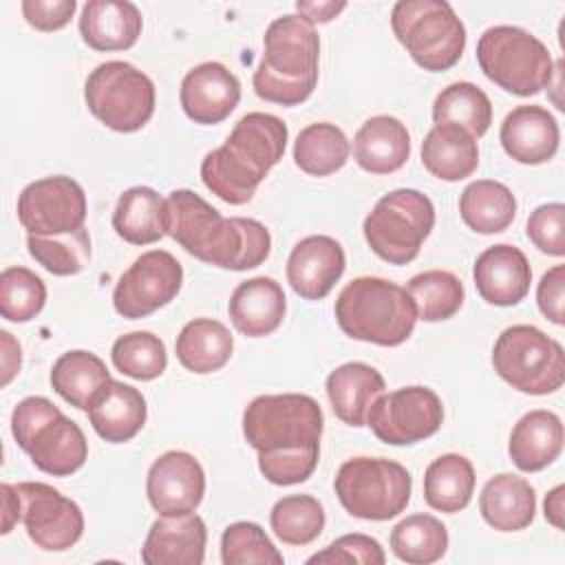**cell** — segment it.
<instances>
[{
    "label": "cell",
    "instance_id": "1",
    "mask_svg": "<svg viewBox=\"0 0 565 565\" xmlns=\"http://www.w3.org/2000/svg\"><path fill=\"white\" fill-rule=\"evenodd\" d=\"M166 234L194 258L232 271L254 269L271 252L269 230L245 216L225 218L192 190L166 196Z\"/></svg>",
    "mask_w": 565,
    "mask_h": 565
},
{
    "label": "cell",
    "instance_id": "2",
    "mask_svg": "<svg viewBox=\"0 0 565 565\" xmlns=\"http://www.w3.org/2000/svg\"><path fill=\"white\" fill-rule=\"evenodd\" d=\"M287 137L280 117L258 110L243 115L225 143L203 157V185L230 205L252 201L260 181L282 159Z\"/></svg>",
    "mask_w": 565,
    "mask_h": 565
},
{
    "label": "cell",
    "instance_id": "3",
    "mask_svg": "<svg viewBox=\"0 0 565 565\" xmlns=\"http://www.w3.org/2000/svg\"><path fill=\"white\" fill-rule=\"evenodd\" d=\"M263 44L265 51L252 77L256 95L280 106L302 104L318 84V31L305 18L287 13L267 26Z\"/></svg>",
    "mask_w": 565,
    "mask_h": 565
},
{
    "label": "cell",
    "instance_id": "4",
    "mask_svg": "<svg viewBox=\"0 0 565 565\" xmlns=\"http://www.w3.org/2000/svg\"><path fill=\"white\" fill-rule=\"evenodd\" d=\"M333 311L349 338L377 347L406 342L417 322V309L408 291L377 276L353 278L340 291Z\"/></svg>",
    "mask_w": 565,
    "mask_h": 565
},
{
    "label": "cell",
    "instance_id": "5",
    "mask_svg": "<svg viewBox=\"0 0 565 565\" xmlns=\"http://www.w3.org/2000/svg\"><path fill=\"white\" fill-rule=\"evenodd\" d=\"M11 435L33 466L53 477L73 475L88 457L82 428L42 395L18 402L11 413Z\"/></svg>",
    "mask_w": 565,
    "mask_h": 565
},
{
    "label": "cell",
    "instance_id": "6",
    "mask_svg": "<svg viewBox=\"0 0 565 565\" xmlns=\"http://www.w3.org/2000/svg\"><path fill=\"white\" fill-rule=\"evenodd\" d=\"M477 62L490 82L519 97L536 95L554 79L550 49L530 31L512 24H497L481 33Z\"/></svg>",
    "mask_w": 565,
    "mask_h": 565
},
{
    "label": "cell",
    "instance_id": "7",
    "mask_svg": "<svg viewBox=\"0 0 565 565\" xmlns=\"http://www.w3.org/2000/svg\"><path fill=\"white\" fill-rule=\"evenodd\" d=\"M391 26L424 71H448L463 55L466 26L446 0H399L391 11Z\"/></svg>",
    "mask_w": 565,
    "mask_h": 565
},
{
    "label": "cell",
    "instance_id": "8",
    "mask_svg": "<svg viewBox=\"0 0 565 565\" xmlns=\"http://www.w3.org/2000/svg\"><path fill=\"white\" fill-rule=\"evenodd\" d=\"M322 428L320 404L302 393L258 395L243 413V435L256 452L320 448Z\"/></svg>",
    "mask_w": 565,
    "mask_h": 565
},
{
    "label": "cell",
    "instance_id": "9",
    "mask_svg": "<svg viewBox=\"0 0 565 565\" xmlns=\"http://www.w3.org/2000/svg\"><path fill=\"white\" fill-rule=\"evenodd\" d=\"M433 227V201L419 190L399 188L375 203L364 218L362 232L373 254L391 265H406L417 258Z\"/></svg>",
    "mask_w": 565,
    "mask_h": 565
},
{
    "label": "cell",
    "instance_id": "10",
    "mask_svg": "<svg viewBox=\"0 0 565 565\" xmlns=\"http://www.w3.org/2000/svg\"><path fill=\"white\" fill-rule=\"evenodd\" d=\"M342 508L364 521H388L402 514L411 501V472L384 457L347 459L333 481Z\"/></svg>",
    "mask_w": 565,
    "mask_h": 565
},
{
    "label": "cell",
    "instance_id": "11",
    "mask_svg": "<svg viewBox=\"0 0 565 565\" xmlns=\"http://www.w3.org/2000/svg\"><path fill=\"white\" fill-rule=\"evenodd\" d=\"M492 366L501 380L527 395H547L565 382V353L558 340L534 324H512L492 349Z\"/></svg>",
    "mask_w": 565,
    "mask_h": 565
},
{
    "label": "cell",
    "instance_id": "12",
    "mask_svg": "<svg viewBox=\"0 0 565 565\" xmlns=\"http://www.w3.org/2000/svg\"><path fill=\"white\" fill-rule=\"evenodd\" d=\"M88 110L115 132L141 130L154 113L152 79L124 60L99 64L84 84Z\"/></svg>",
    "mask_w": 565,
    "mask_h": 565
},
{
    "label": "cell",
    "instance_id": "13",
    "mask_svg": "<svg viewBox=\"0 0 565 565\" xmlns=\"http://www.w3.org/2000/svg\"><path fill=\"white\" fill-rule=\"evenodd\" d=\"M444 422V404L428 386H404L382 393L366 413V426L391 446H411L433 437Z\"/></svg>",
    "mask_w": 565,
    "mask_h": 565
},
{
    "label": "cell",
    "instance_id": "14",
    "mask_svg": "<svg viewBox=\"0 0 565 565\" xmlns=\"http://www.w3.org/2000/svg\"><path fill=\"white\" fill-rule=\"evenodd\" d=\"M183 282L181 263L166 249H150L119 276L113 307L119 316L139 320L172 302Z\"/></svg>",
    "mask_w": 565,
    "mask_h": 565
},
{
    "label": "cell",
    "instance_id": "15",
    "mask_svg": "<svg viewBox=\"0 0 565 565\" xmlns=\"http://www.w3.org/2000/svg\"><path fill=\"white\" fill-rule=\"evenodd\" d=\"M15 488L20 494V521L40 550L64 552L82 539L84 514L73 499L42 481H22Z\"/></svg>",
    "mask_w": 565,
    "mask_h": 565
},
{
    "label": "cell",
    "instance_id": "16",
    "mask_svg": "<svg viewBox=\"0 0 565 565\" xmlns=\"http://www.w3.org/2000/svg\"><path fill=\"white\" fill-rule=\"evenodd\" d=\"M86 194L82 185L64 174L29 183L18 196V221L29 234L55 236L84 227Z\"/></svg>",
    "mask_w": 565,
    "mask_h": 565
},
{
    "label": "cell",
    "instance_id": "17",
    "mask_svg": "<svg viewBox=\"0 0 565 565\" xmlns=\"http://www.w3.org/2000/svg\"><path fill=\"white\" fill-rule=\"evenodd\" d=\"M146 494L163 516L194 512L205 494L203 466L185 450H168L152 461L146 477Z\"/></svg>",
    "mask_w": 565,
    "mask_h": 565
},
{
    "label": "cell",
    "instance_id": "18",
    "mask_svg": "<svg viewBox=\"0 0 565 565\" xmlns=\"http://www.w3.org/2000/svg\"><path fill=\"white\" fill-rule=\"evenodd\" d=\"M179 99L188 119L201 126H214L227 119L238 106L241 82L225 64L203 62L185 73Z\"/></svg>",
    "mask_w": 565,
    "mask_h": 565
},
{
    "label": "cell",
    "instance_id": "19",
    "mask_svg": "<svg viewBox=\"0 0 565 565\" xmlns=\"http://www.w3.org/2000/svg\"><path fill=\"white\" fill-rule=\"evenodd\" d=\"M342 245L324 234H313L294 245L287 258V280L305 300H322L344 274Z\"/></svg>",
    "mask_w": 565,
    "mask_h": 565
},
{
    "label": "cell",
    "instance_id": "20",
    "mask_svg": "<svg viewBox=\"0 0 565 565\" xmlns=\"http://www.w3.org/2000/svg\"><path fill=\"white\" fill-rule=\"evenodd\" d=\"M472 278L479 296L486 302L512 307L527 296L532 269L525 254L516 245L499 243L477 256Z\"/></svg>",
    "mask_w": 565,
    "mask_h": 565
},
{
    "label": "cell",
    "instance_id": "21",
    "mask_svg": "<svg viewBox=\"0 0 565 565\" xmlns=\"http://www.w3.org/2000/svg\"><path fill=\"white\" fill-rule=\"evenodd\" d=\"M499 139L510 159L525 166H539L556 154L561 130L547 108L525 104L505 115Z\"/></svg>",
    "mask_w": 565,
    "mask_h": 565
},
{
    "label": "cell",
    "instance_id": "22",
    "mask_svg": "<svg viewBox=\"0 0 565 565\" xmlns=\"http://www.w3.org/2000/svg\"><path fill=\"white\" fill-rule=\"evenodd\" d=\"M207 530L199 514L159 516L141 545L146 565H201L205 558Z\"/></svg>",
    "mask_w": 565,
    "mask_h": 565
},
{
    "label": "cell",
    "instance_id": "23",
    "mask_svg": "<svg viewBox=\"0 0 565 565\" xmlns=\"http://www.w3.org/2000/svg\"><path fill=\"white\" fill-rule=\"evenodd\" d=\"M227 313L236 331L247 338H263L282 324L287 313V298L274 278L256 276L243 280L232 291Z\"/></svg>",
    "mask_w": 565,
    "mask_h": 565
},
{
    "label": "cell",
    "instance_id": "24",
    "mask_svg": "<svg viewBox=\"0 0 565 565\" xmlns=\"http://www.w3.org/2000/svg\"><path fill=\"white\" fill-rule=\"evenodd\" d=\"M141 11L128 0H88L82 7L79 33L95 51H126L141 35Z\"/></svg>",
    "mask_w": 565,
    "mask_h": 565
},
{
    "label": "cell",
    "instance_id": "25",
    "mask_svg": "<svg viewBox=\"0 0 565 565\" xmlns=\"http://www.w3.org/2000/svg\"><path fill=\"white\" fill-rule=\"evenodd\" d=\"M86 413L90 426L102 439L110 444H124L130 441L143 428L148 406L141 391H137L130 384L110 380L97 393Z\"/></svg>",
    "mask_w": 565,
    "mask_h": 565
},
{
    "label": "cell",
    "instance_id": "26",
    "mask_svg": "<svg viewBox=\"0 0 565 565\" xmlns=\"http://www.w3.org/2000/svg\"><path fill=\"white\" fill-rule=\"evenodd\" d=\"M411 157V135L393 115L366 119L353 139L355 163L371 174H391Z\"/></svg>",
    "mask_w": 565,
    "mask_h": 565
},
{
    "label": "cell",
    "instance_id": "27",
    "mask_svg": "<svg viewBox=\"0 0 565 565\" xmlns=\"http://www.w3.org/2000/svg\"><path fill=\"white\" fill-rule=\"evenodd\" d=\"M563 437V422L556 413L545 408L530 411L510 433V459L523 472H539L561 455Z\"/></svg>",
    "mask_w": 565,
    "mask_h": 565
},
{
    "label": "cell",
    "instance_id": "28",
    "mask_svg": "<svg viewBox=\"0 0 565 565\" xmlns=\"http://www.w3.org/2000/svg\"><path fill=\"white\" fill-rule=\"evenodd\" d=\"M483 521L499 532H519L534 521L536 494L527 479L501 472L486 481L479 494Z\"/></svg>",
    "mask_w": 565,
    "mask_h": 565
},
{
    "label": "cell",
    "instance_id": "29",
    "mask_svg": "<svg viewBox=\"0 0 565 565\" xmlns=\"http://www.w3.org/2000/svg\"><path fill=\"white\" fill-rule=\"evenodd\" d=\"M384 388L382 373L364 362H347L327 375L331 408L338 419L353 428L366 426V413Z\"/></svg>",
    "mask_w": 565,
    "mask_h": 565
},
{
    "label": "cell",
    "instance_id": "30",
    "mask_svg": "<svg viewBox=\"0 0 565 565\" xmlns=\"http://www.w3.org/2000/svg\"><path fill=\"white\" fill-rule=\"evenodd\" d=\"M424 168L441 181H461L479 166L477 139L450 124H435L422 141Z\"/></svg>",
    "mask_w": 565,
    "mask_h": 565
},
{
    "label": "cell",
    "instance_id": "31",
    "mask_svg": "<svg viewBox=\"0 0 565 565\" xmlns=\"http://www.w3.org/2000/svg\"><path fill=\"white\" fill-rule=\"evenodd\" d=\"M113 230L130 245H150L166 236V199L146 185L128 188L113 212Z\"/></svg>",
    "mask_w": 565,
    "mask_h": 565
},
{
    "label": "cell",
    "instance_id": "32",
    "mask_svg": "<svg viewBox=\"0 0 565 565\" xmlns=\"http://www.w3.org/2000/svg\"><path fill=\"white\" fill-rule=\"evenodd\" d=\"M177 360L183 369L205 375L223 369L234 351L230 329L212 318H194L177 335Z\"/></svg>",
    "mask_w": 565,
    "mask_h": 565
},
{
    "label": "cell",
    "instance_id": "33",
    "mask_svg": "<svg viewBox=\"0 0 565 565\" xmlns=\"http://www.w3.org/2000/svg\"><path fill=\"white\" fill-rule=\"evenodd\" d=\"M104 360L90 351H66L51 369L53 391L79 411H88L97 393L110 382Z\"/></svg>",
    "mask_w": 565,
    "mask_h": 565
},
{
    "label": "cell",
    "instance_id": "34",
    "mask_svg": "<svg viewBox=\"0 0 565 565\" xmlns=\"http://www.w3.org/2000/svg\"><path fill=\"white\" fill-rule=\"evenodd\" d=\"M472 492L475 468L468 457L446 452L428 463L424 472V499L433 510L455 514L470 503Z\"/></svg>",
    "mask_w": 565,
    "mask_h": 565
},
{
    "label": "cell",
    "instance_id": "35",
    "mask_svg": "<svg viewBox=\"0 0 565 565\" xmlns=\"http://www.w3.org/2000/svg\"><path fill=\"white\" fill-rule=\"evenodd\" d=\"M459 214L472 232L499 234L514 221L516 199L508 185L492 179H477L463 188Z\"/></svg>",
    "mask_w": 565,
    "mask_h": 565
},
{
    "label": "cell",
    "instance_id": "36",
    "mask_svg": "<svg viewBox=\"0 0 565 565\" xmlns=\"http://www.w3.org/2000/svg\"><path fill=\"white\" fill-rule=\"evenodd\" d=\"M433 121L457 126L479 139L492 124L490 97L472 82H452L435 97Z\"/></svg>",
    "mask_w": 565,
    "mask_h": 565
},
{
    "label": "cell",
    "instance_id": "37",
    "mask_svg": "<svg viewBox=\"0 0 565 565\" xmlns=\"http://www.w3.org/2000/svg\"><path fill=\"white\" fill-rule=\"evenodd\" d=\"M349 139L335 124L316 121L305 126L294 143L296 166L311 177H329L349 161Z\"/></svg>",
    "mask_w": 565,
    "mask_h": 565
},
{
    "label": "cell",
    "instance_id": "38",
    "mask_svg": "<svg viewBox=\"0 0 565 565\" xmlns=\"http://www.w3.org/2000/svg\"><path fill=\"white\" fill-rule=\"evenodd\" d=\"M448 550V530L433 514H411L391 530V552L411 565L439 561Z\"/></svg>",
    "mask_w": 565,
    "mask_h": 565
},
{
    "label": "cell",
    "instance_id": "39",
    "mask_svg": "<svg viewBox=\"0 0 565 565\" xmlns=\"http://www.w3.org/2000/svg\"><path fill=\"white\" fill-rule=\"evenodd\" d=\"M406 291L415 302L417 320L424 322L452 318L466 298L461 280L446 269H428L413 276L406 285Z\"/></svg>",
    "mask_w": 565,
    "mask_h": 565
},
{
    "label": "cell",
    "instance_id": "40",
    "mask_svg": "<svg viewBox=\"0 0 565 565\" xmlns=\"http://www.w3.org/2000/svg\"><path fill=\"white\" fill-rule=\"evenodd\" d=\"M324 508L311 494H289L274 503L269 525L287 545H309L324 530Z\"/></svg>",
    "mask_w": 565,
    "mask_h": 565
},
{
    "label": "cell",
    "instance_id": "41",
    "mask_svg": "<svg viewBox=\"0 0 565 565\" xmlns=\"http://www.w3.org/2000/svg\"><path fill=\"white\" fill-rule=\"evenodd\" d=\"M31 258L53 276L79 274L90 260V236L86 227L55 236H26Z\"/></svg>",
    "mask_w": 565,
    "mask_h": 565
},
{
    "label": "cell",
    "instance_id": "42",
    "mask_svg": "<svg viewBox=\"0 0 565 565\" xmlns=\"http://www.w3.org/2000/svg\"><path fill=\"white\" fill-rule=\"evenodd\" d=\"M110 358L117 371L132 380H154L168 366V351L159 335L150 331H130L115 340Z\"/></svg>",
    "mask_w": 565,
    "mask_h": 565
},
{
    "label": "cell",
    "instance_id": "43",
    "mask_svg": "<svg viewBox=\"0 0 565 565\" xmlns=\"http://www.w3.org/2000/svg\"><path fill=\"white\" fill-rule=\"evenodd\" d=\"M46 302L44 280L26 267H7L0 274V316L9 322L33 320Z\"/></svg>",
    "mask_w": 565,
    "mask_h": 565
},
{
    "label": "cell",
    "instance_id": "44",
    "mask_svg": "<svg viewBox=\"0 0 565 565\" xmlns=\"http://www.w3.org/2000/svg\"><path fill=\"white\" fill-rule=\"evenodd\" d=\"M221 561L225 565H282L285 558L260 525L236 521L221 534Z\"/></svg>",
    "mask_w": 565,
    "mask_h": 565
},
{
    "label": "cell",
    "instance_id": "45",
    "mask_svg": "<svg viewBox=\"0 0 565 565\" xmlns=\"http://www.w3.org/2000/svg\"><path fill=\"white\" fill-rule=\"evenodd\" d=\"M320 459V448L258 452V470L274 486H294L307 481Z\"/></svg>",
    "mask_w": 565,
    "mask_h": 565
},
{
    "label": "cell",
    "instance_id": "46",
    "mask_svg": "<svg viewBox=\"0 0 565 565\" xmlns=\"http://www.w3.org/2000/svg\"><path fill=\"white\" fill-rule=\"evenodd\" d=\"M307 563H327V565H384L386 554L380 541L366 534H344L329 543L322 552H316L307 558Z\"/></svg>",
    "mask_w": 565,
    "mask_h": 565
},
{
    "label": "cell",
    "instance_id": "47",
    "mask_svg": "<svg viewBox=\"0 0 565 565\" xmlns=\"http://www.w3.org/2000/svg\"><path fill=\"white\" fill-rule=\"evenodd\" d=\"M565 205L563 203H545L539 205L525 223V234L547 256H563L565 254Z\"/></svg>",
    "mask_w": 565,
    "mask_h": 565
},
{
    "label": "cell",
    "instance_id": "48",
    "mask_svg": "<svg viewBox=\"0 0 565 565\" xmlns=\"http://www.w3.org/2000/svg\"><path fill=\"white\" fill-rule=\"evenodd\" d=\"M77 9L75 0H24L22 15L38 31H57L66 26Z\"/></svg>",
    "mask_w": 565,
    "mask_h": 565
},
{
    "label": "cell",
    "instance_id": "49",
    "mask_svg": "<svg viewBox=\"0 0 565 565\" xmlns=\"http://www.w3.org/2000/svg\"><path fill=\"white\" fill-rule=\"evenodd\" d=\"M536 305L550 322L565 324V265H554L543 274L536 287Z\"/></svg>",
    "mask_w": 565,
    "mask_h": 565
},
{
    "label": "cell",
    "instance_id": "50",
    "mask_svg": "<svg viewBox=\"0 0 565 565\" xmlns=\"http://www.w3.org/2000/svg\"><path fill=\"white\" fill-rule=\"evenodd\" d=\"M296 9H298V15L305 18L309 24H327L333 18H338L340 11L347 9V2H342V0L340 2H335V0H322V2L298 0Z\"/></svg>",
    "mask_w": 565,
    "mask_h": 565
},
{
    "label": "cell",
    "instance_id": "51",
    "mask_svg": "<svg viewBox=\"0 0 565 565\" xmlns=\"http://www.w3.org/2000/svg\"><path fill=\"white\" fill-rule=\"evenodd\" d=\"M0 340H2V386H7L20 373L22 349L9 331H0Z\"/></svg>",
    "mask_w": 565,
    "mask_h": 565
},
{
    "label": "cell",
    "instance_id": "52",
    "mask_svg": "<svg viewBox=\"0 0 565 565\" xmlns=\"http://www.w3.org/2000/svg\"><path fill=\"white\" fill-rule=\"evenodd\" d=\"M2 492V534H9L13 530V525L20 521V494L18 488L11 483H2L0 486Z\"/></svg>",
    "mask_w": 565,
    "mask_h": 565
},
{
    "label": "cell",
    "instance_id": "53",
    "mask_svg": "<svg viewBox=\"0 0 565 565\" xmlns=\"http://www.w3.org/2000/svg\"><path fill=\"white\" fill-rule=\"evenodd\" d=\"M543 514L547 523H552L556 530H563V516H565V486L558 483L545 494L543 501Z\"/></svg>",
    "mask_w": 565,
    "mask_h": 565
}]
</instances>
